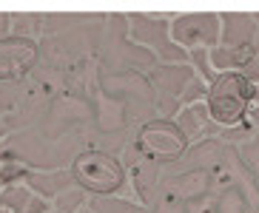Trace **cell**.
I'll list each match as a JSON object with an SVG mask.
<instances>
[{"mask_svg": "<svg viewBox=\"0 0 259 213\" xmlns=\"http://www.w3.org/2000/svg\"><path fill=\"white\" fill-rule=\"evenodd\" d=\"M185 145H188V139L180 131V125H174V122H168V120L145 122L143 128H140V137H137V148L148 159H157V162L177 159L185 151Z\"/></svg>", "mask_w": 259, "mask_h": 213, "instance_id": "3", "label": "cell"}, {"mask_svg": "<svg viewBox=\"0 0 259 213\" xmlns=\"http://www.w3.org/2000/svg\"><path fill=\"white\" fill-rule=\"evenodd\" d=\"M37 63V46L29 37H0V80H20Z\"/></svg>", "mask_w": 259, "mask_h": 213, "instance_id": "4", "label": "cell"}, {"mask_svg": "<svg viewBox=\"0 0 259 213\" xmlns=\"http://www.w3.org/2000/svg\"><path fill=\"white\" fill-rule=\"evenodd\" d=\"M253 99V83L245 74L225 71L213 80L208 91V111L220 125H234L245 117L248 105Z\"/></svg>", "mask_w": 259, "mask_h": 213, "instance_id": "1", "label": "cell"}, {"mask_svg": "<svg viewBox=\"0 0 259 213\" xmlns=\"http://www.w3.org/2000/svg\"><path fill=\"white\" fill-rule=\"evenodd\" d=\"M71 174L85 190L92 193H114L122 185L125 174H122V165L111 156V153L103 151H85L80 153L71 165Z\"/></svg>", "mask_w": 259, "mask_h": 213, "instance_id": "2", "label": "cell"}]
</instances>
